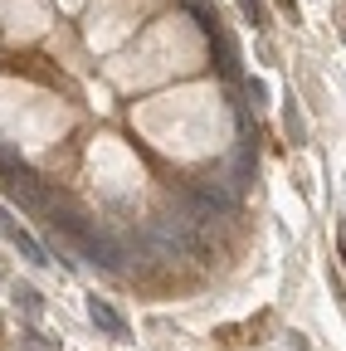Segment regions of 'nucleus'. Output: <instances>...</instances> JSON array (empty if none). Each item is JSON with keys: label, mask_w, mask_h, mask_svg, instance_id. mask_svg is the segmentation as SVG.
<instances>
[{"label": "nucleus", "mask_w": 346, "mask_h": 351, "mask_svg": "<svg viewBox=\"0 0 346 351\" xmlns=\"http://www.w3.org/2000/svg\"><path fill=\"white\" fill-rule=\"evenodd\" d=\"M151 249H156V258H195V263H205V239H200V225L186 215V210H171V215H161L156 225H151Z\"/></svg>", "instance_id": "1"}, {"label": "nucleus", "mask_w": 346, "mask_h": 351, "mask_svg": "<svg viewBox=\"0 0 346 351\" xmlns=\"http://www.w3.org/2000/svg\"><path fill=\"white\" fill-rule=\"evenodd\" d=\"M195 200H205L214 215H225V210H234L239 205V181H225V176H205V181L190 191Z\"/></svg>", "instance_id": "2"}, {"label": "nucleus", "mask_w": 346, "mask_h": 351, "mask_svg": "<svg viewBox=\"0 0 346 351\" xmlns=\"http://www.w3.org/2000/svg\"><path fill=\"white\" fill-rule=\"evenodd\" d=\"M0 234H5V239H10V244H15V249H20L29 263H54V258L45 254V244H39V239H29L20 225H10V215H5V210H0Z\"/></svg>", "instance_id": "3"}, {"label": "nucleus", "mask_w": 346, "mask_h": 351, "mask_svg": "<svg viewBox=\"0 0 346 351\" xmlns=\"http://www.w3.org/2000/svg\"><path fill=\"white\" fill-rule=\"evenodd\" d=\"M88 317L108 332V337H127V322H122V313L112 302H103V298H88Z\"/></svg>", "instance_id": "4"}, {"label": "nucleus", "mask_w": 346, "mask_h": 351, "mask_svg": "<svg viewBox=\"0 0 346 351\" xmlns=\"http://www.w3.org/2000/svg\"><path fill=\"white\" fill-rule=\"evenodd\" d=\"M15 298L25 302V313H39V307H45V302H39V293H34V288H15Z\"/></svg>", "instance_id": "5"}, {"label": "nucleus", "mask_w": 346, "mask_h": 351, "mask_svg": "<svg viewBox=\"0 0 346 351\" xmlns=\"http://www.w3.org/2000/svg\"><path fill=\"white\" fill-rule=\"evenodd\" d=\"M288 132H293V142H302V117H297V108H288Z\"/></svg>", "instance_id": "6"}, {"label": "nucleus", "mask_w": 346, "mask_h": 351, "mask_svg": "<svg viewBox=\"0 0 346 351\" xmlns=\"http://www.w3.org/2000/svg\"><path fill=\"white\" fill-rule=\"evenodd\" d=\"M239 10H244V15H249V20L258 25V0H239Z\"/></svg>", "instance_id": "7"}, {"label": "nucleus", "mask_w": 346, "mask_h": 351, "mask_svg": "<svg viewBox=\"0 0 346 351\" xmlns=\"http://www.w3.org/2000/svg\"><path fill=\"white\" fill-rule=\"evenodd\" d=\"M25 351H49V346H39L34 337H25Z\"/></svg>", "instance_id": "8"}, {"label": "nucleus", "mask_w": 346, "mask_h": 351, "mask_svg": "<svg viewBox=\"0 0 346 351\" xmlns=\"http://www.w3.org/2000/svg\"><path fill=\"white\" fill-rule=\"evenodd\" d=\"M341 254H346V230H341Z\"/></svg>", "instance_id": "9"}]
</instances>
